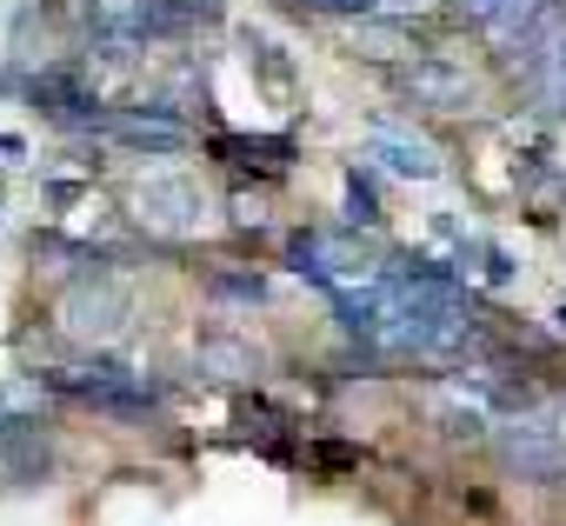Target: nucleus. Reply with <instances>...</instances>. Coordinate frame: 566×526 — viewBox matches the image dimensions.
<instances>
[{
  "instance_id": "f257e3e1",
  "label": "nucleus",
  "mask_w": 566,
  "mask_h": 526,
  "mask_svg": "<svg viewBox=\"0 0 566 526\" xmlns=\"http://www.w3.org/2000/svg\"><path fill=\"white\" fill-rule=\"evenodd\" d=\"M48 387L87 400V407H107V413H147L154 407V387H140L134 374L120 367H87V374H48Z\"/></svg>"
},
{
  "instance_id": "f03ea898",
  "label": "nucleus",
  "mask_w": 566,
  "mask_h": 526,
  "mask_svg": "<svg viewBox=\"0 0 566 526\" xmlns=\"http://www.w3.org/2000/svg\"><path fill=\"white\" fill-rule=\"evenodd\" d=\"M400 87L413 94V107H433V114H473L480 107V87L460 74V67H447V61H413V67H400Z\"/></svg>"
},
{
  "instance_id": "7ed1b4c3",
  "label": "nucleus",
  "mask_w": 566,
  "mask_h": 526,
  "mask_svg": "<svg viewBox=\"0 0 566 526\" xmlns=\"http://www.w3.org/2000/svg\"><path fill=\"white\" fill-rule=\"evenodd\" d=\"M180 28L174 8H160V0H94V34L101 41H147V34H167Z\"/></svg>"
},
{
  "instance_id": "20e7f679",
  "label": "nucleus",
  "mask_w": 566,
  "mask_h": 526,
  "mask_svg": "<svg viewBox=\"0 0 566 526\" xmlns=\"http://www.w3.org/2000/svg\"><path fill=\"white\" fill-rule=\"evenodd\" d=\"M367 160H380L400 180H440V154L427 140H413V134H394V127H374L367 134Z\"/></svg>"
},
{
  "instance_id": "39448f33",
  "label": "nucleus",
  "mask_w": 566,
  "mask_h": 526,
  "mask_svg": "<svg viewBox=\"0 0 566 526\" xmlns=\"http://www.w3.org/2000/svg\"><path fill=\"white\" fill-rule=\"evenodd\" d=\"M134 200H140V213H147L154 227H167V233L193 227V220H200V207H207L193 180H140V193H134Z\"/></svg>"
},
{
  "instance_id": "423d86ee",
  "label": "nucleus",
  "mask_w": 566,
  "mask_h": 526,
  "mask_svg": "<svg viewBox=\"0 0 566 526\" xmlns=\"http://www.w3.org/2000/svg\"><path fill=\"white\" fill-rule=\"evenodd\" d=\"M107 134H114V140H120V147H127V154H160V160H167V154H180V147H187V134H180V127H174V120H160V127H147V120H114V127H107Z\"/></svg>"
},
{
  "instance_id": "0eeeda50",
  "label": "nucleus",
  "mask_w": 566,
  "mask_h": 526,
  "mask_svg": "<svg viewBox=\"0 0 566 526\" xmlns=\"http://www.w3.org/2000/svg\"><path fill=\"white\" fill-rule=\"evenodd\" d=\"M506 460H513V466H526V473H559V446H553L533 420L506 433Z\"/></svg>"
},
{
  "instance_id": "6e6552de",
  "label": "nucleus",
  "mask_w": 566,
  "mask_h": 526,
  "mask_svg": "<svg viewBox=\"0 0 566 526\" xmlns=\"http://www.w3.org/2000/svg\"><path fill=\"white\" fill-rule=\"evenodd\" d=\"M347 207H354V220H360V227H374V220H380V207H374V187H367L360 173H347Z\"/></svg>"
},
{
  "instance_id": "1a4fd4ad",
  "label": "nucleus",
  "mask_w": 566,
  "mask_h": 526,
  "mask_svg": "<svg viewBox=\"0 0 566 526\" xmlns=\"http://www.w3.org/2000/svg\"><path fill=\"white\" fill-rule=\"evenodd\" d=\"M374 8H380V14H394V21H407V14H433L440 0H374Z\"/></svg>"
},
{
  "instance_id": "9d476101",
  "label": "nucleus",
  "mask_w": 566,
  "mask_h": 526,
  "mask_svg": "<svg viewBox=\"0 0 566 526\" xmlns=\"http://www.w3.org/2000/svg\"><path fill=\"white\" fill-rule=\"evenodd\" d=\"M301 8H314V14H367L374 0H301Z\"/></svg>"
}]
</instances>
